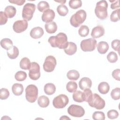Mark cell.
Returning a JSON list of instances; mask_svg holds the SVG:
<instances>
[{
	"mask_svg": "<svg viewBox=\"0 0 120 120\" xmlns=\"http://www.w3.org/2000/svg\"><path fill=\"white\" fill-rule=\"evenodd\" d=\"M48 41L52 47H58L60 49L66 48L68 44L67 35L62 32L59 33L56 36H51Z\"/></svg>",
	"mask_w": 120,
	"mask_h": 120,
	"instance_id": "cell-1",
	"label": "cell"
},
{
	"mask_svg": "<svg viewBox=\"0 0 120 120\" xmlns=\"http://www.w3.org/2000/svg\"><path fill=\"white\" fill-rule=\"evenodd\" d=\"M108 3L106 0L98 2L95 8V13L97 17L101 20H104L107 17Z\"/></svg>",
	"mask_w": 120,
	"mask_h": 120,
	"instance_id": "cell-2",
	"label": "cell"
},
{
	"mask_svg": "<svg viewBox=\"0 0 120 120\" xmlns=\"http://www.w3.org/2000/svg\"><path fill=\"white\" fill-rule=\"evenodd\" d=\"M86 16V12L84 10L80 9L72 15L70 19V24L73 27L77 28L85 21Z\"/></svg>",
	"mask_w": 120,
	"mask_h": 120,
	"instance_id": "cell-3",
	"label": "cell"
},
{
	"mask_svg": "<svg viewBox=\"0 0 120 120\" xmlns=\"http://www.w3.org/2000/svg\"><path fill=\"white\" fill-rule=\"evenodd\" d=\"M38 96V89L34 84H30L27 86L25 89V98L30 103L36 101Z\"/></svg>",
	"mask_w": 120,
	"mask_h": 120,
	"instance_id": "cell-4",
	"label": "cell"
},
{
	"mask_svg": "<svg viewBox=\"0 0 120 120\" xmlns=\"http://www.w3.org/2000/svg\"><path fill=\"white\" fill-rule=\"evenodd\" d=\"M88 103L90 106L98 110L103 109L105 105V100L97 93L92 94V98Z\"/></svg>",
	"mask_w": 120,
	"mask_h": 120,
	"instance_id": "cell-5",
	"label": "cell"
},
{
	"mask_svg": "<svg viewBox=\"0 0 120 120\" xmlns=\"http://www.w3.org/2000/svg\"><path fill=\"white\" fill-rule=\"evenodd\" d=\"M36 9V5L34 4L28 3L23 7L22 11V17L24 20L30 21L33 15V14Z\"/></svg>",
	"mask_w": 120,
	"mask_h": 120,
	"instance_id": "cell-6",
	"label": "cell"
},
{
	"mask_svg": "<svg viewBox=\"0 0 120 120\" xmlns=\"http://www.w3.org/2000/svg\"><path fill=\"white\" fill-rule=\"evenodd\" d=\"M97 45V40L93 38L86 39L82 40L80 47L83 52H92L94 51Z\"/></svg>",
	"mask_w": 120,
	"mask_h": 120,
	"instance_id": "cell-7",
	"label": "cell"
},
{
	"mask_svg": "<svg viewBox=\"0 0 120 120\" xmlns=\"http://www.w3.org/2000/svg\"><path fill=\"white\" fill-rule=\"evenodd\" d=\"M69 99L67 96L64 94H60L54 98L52 101L53 106L58 109L64 108L68 103Z\"/></svg>",
	"mask_w": 120,
	"mask_h": 120,
	"instance_id": "cell-8",
	"label": "cell"
},
{
	"mask_svg": "<svg viewBox=\"0 0 120 120\" xmlns=\"http://www.w3.org/2000/svg\"><path fill=\"white\" fill-rule=\"evenodd\" d=\"M56 64V60L54 57L52 55L48 56L43 64L44 70L46 72H52L54 70Z\"/></svg>",
	"mask_w": 120,
	"mask_h": 120,
	"instance_id": "cell-9",
	"label": "cell"
},
{
	"mask_svg": "<svg viewBox=\"0 0 120 120\" xmlns=\"http://www.w3.org/2000/svg\"><path fill=\"white\" fill-rule=\"evenodd\" d=\"M68 112L73 117H81L84 115L85 111L81 106L73 104L68 108Z\"/></svg>",
	"mask_w": 120,
	"mask_h": 120,
	"instance_id": "cell-10",
	"label": "cell"
},
{
	"mask_svg": "<svg viewBox=\"0 0 120 120\" xmlns=\"http://www.w3.org/2000/svg\"><path fill=\"white\" fill-rule=\"evenodd\" d=\"M29 76L33 80H37L40 77V66L36 62L31 63V67L29 69Z\"/></svg>",
	"mask_w": 120,
	"mask_h": 120,
	"instance_id": "cell-11",
	"label": "cell"
},
{
	"mask_svg": "<svg viewBox=\"0 0 120 120\" xmlns=\"http://www.w3.org/2000/svg\"><path fill=\"white\" fill-rule=\"evenodd\" d=\"M28 23L25 20H17L15 21L13 25V29L15 32L20 33L24 31L28 28Z\"/></svg>",
	"mask_w": 120,
	"mask_h": 120,
	"instance_id": "cell-12",
	"label": "cell"
},
{
	"mask_svg": "<svg viewBox=\"0 0 120 120\" xmlns=\"http://www.w3.org/2000/svg\"><path fill=\"white\" fill-rule=\"evenodd\" d=\"M55 17L54 11L51 9H48L45 11L42 15V20L43 22L48 23L52 22Z\"/></svg>",
	"mask_w": 120,
	"mask_h": 120,
	"instance_id": "cell-13",
	"label": "cell"
},
{
	"mask_svg": "<svg viewBox=\"0 0 120 120\" xmlns=\"http://www.w3.org/2000/svg\"><path fill=\"white\" fill-rule=\"evenodd\" d=\"M105 34L104 28L102 26H97L92 30L91 36L93 38H97L103 36Z\"/></svg>",
	"mask_w": 120,
	"mask_h": 120,
	"instance_id": "cell-14",
	"label": "cell"
},
{
	"mask_svg": "<svg viewBox=\"0 0 120 120\" xmlns=\"http://www.w3.org/2000/svg\"><path fill=\"white\" fill-rule=\"evenodd\" d=\"M44 33V30L41 27H36L31 29L30 32V36L34 39H38L40 38Z\"/></svg>",
	"mask_w": 120,
	"mask_h": 120,
	"instance_id": "cell-15",
	"label": "cell"
},
{
	"mask_svg": "<svg viewBox=\"0 0 120 120\" xmlns=\"http://www.w3.org/2000/svg\"><path fill=\"white\" fill-rule=\"evenodd\" d=\"M91 85V80L88 77H83L80 80L79 82V88L82 90H84L87 88H90Z\"/></svg>",
	"mask_w": 120,
	"mask_h": 120,
	"instance_id": "cell-16",
	"label": "cell"
},
{
	"mask_svg": "<svg viewBox=\"0 0 120 120\" xmlns=\"http://www.w3.org/2000/svg\"><path fill=\"white\" fill-rule=\"evenodd\" d=\"M65 52L68 55H72L74 54L77 51L76 45L72 42H68V46L64 49Z\"/></svg>",
	"mask_w": 120,
	"mask_h": 120,
	"instance_id": "cell-17",
	"label": "cell"
},
{
	"mask_svg": "<svg viewBox=\"0 0 120 120\" xmlns=\"http://www.w3.org/2000/svg\"><path fill=\"white\" fill-rule=\"evenodd\" d=\"M109 48V45L106 42L101 41L97 45V50L100 54H105Z\"/></svg>",
	"mask_w": 120,
	"mask_h": 120,
	"instance_id": "cell-18",
	"label": "cell"
},
{
	"mask_svg": "<svg viewBox=\"0 0 120 120\" xmlns=\"http://www.w3.org/2000/svg\"><path fill=\"white\" fill-rule=\"evenodd\" d=\"M23 86L22 84L16 83L13 85L12 87V91L13 93L15 96H20L23 92Z\"/></svg>",
	"mask_w": 120,
	"mask_h": 120,
	"instance_id": "cell-19",
	"label": "cell"
},
{
	"mask_svg": "<svg viewBox=\"0 0 120 120\" xmlns=\"http://www.w3.org/2000/svg\"><path fill=\"white\" fill-rule=\"evenodd\" d=\"M45 28L46 31L49 33H54L57 30V25L55 22H50L46 23L45 25Z\"/></svg>",
	"mask_w": 120,
	"mask_h": 120,
	"instance_id": "cell-20",
	"label": "cell"
},
{
	"mask_svg": "<svg viewBox=\"0 0 120 120\" xmlns=\"http://www.w3.org/2000/svg\"><path fill=\"white\" fill-rule=\"evenodd\" d=\"M16 13V8L12 6H8L4 10V13L8 18H11L15 16Z\"/></svg>",
	"mask_w": 120,
	"mask_h": 120,
	"instance_id": "cell-21",
	"label": "cell"
},
{
	"mask_svg": "<svg viewBox=\"0 0 120 120\" xmlns=\"http://www.w3.org/2000/svg\"><path fill=\"white\" fill-rule=\"evenodd\" d=\"M110 90L109 84L105 82H100L98 86V90L99 92L102 94H107Z\"/></svg>",
	"mask_w": 120,
	"mask_h": 120,
	"instance_id": "cell-22",
	"label": "cell"
},
{
	"mask_svg": "<svg viewBox=\"0 0 120 120\" xmlns=\"http://www.w3.org/2000/svg\"><path fill=\"white\" fill-rule=\"evenodd\" d=\"M50 101L48 98L45 96H41L39 97L38 100V104L39 106L42 108L46 107L48 106Z\"/></svg>",
	"mask_w": 120,
	"mask_h": 120,
	"instance_id": "cell-23",
	"label": "cell"
},
{
	"mask_svg": "<svg viewBox=\"0 0 120 120\" xmlns=\"http://www.w3.org/2000/svg\"><path fill=\"white\" fill-rule=\"evenodd\" d=\"M0 45L2 48L8 51L13 46L12 41L10 39L8 38H5L1 39L0 41Z\"/></svg>",
	"mask_w": 120,
	"mask_h": 120,
	"instance_id": "cell-24",
	"label": "cell"
},
{
	"mask_svg": "<svg viewBox=\"0 0 120 120\" xmlns=\"http://www.w3.org/2000/svg\"><path fill=\"white\" fill-rule=\"evenodd\" d=\"M44 92L48 95L54 94L56 91L55 86L52 83H46L44 86Z\"/></svg>",
	"mask_w": 120,
	"mask_h": 120,
	"instance_id": "cell-25",
	"label": "cell"
},
{
	"mask_svg": "<svg viewBox=\"0 0 120 120\" xmlns=\"http://www.w3.org/2000/svg\"><path fill=\"white\" fill-rule=\"evenodd\" d=\"M7 55L11 59H15L19 55V52L18 48L15 46H13L10 49L7 51Z\"/></svg>",
	"mask_w": 120,
	"mask_h": 120,
	"instance_id": "cell-26",
	"label": "cell"
},
{
	"mask_svg": "<svg viewBox=\"0 0 120 120\" xmlns=\"http://www.w3.org/2000/svg\"><path fill=\"white\" fill-rule=\"evenodd\" d=\"M73 98L76 102L81 103L84 101L83 93L80 90H76L73 94Z\"/></svg>",
	"mask_w": 120,
	"mask_h": 120,
	"instance_id": "cell-27",
	"label": "cell"
},
{
	"mask_svg": "<svg viewBox=\"0 0 120 120\" xmlns=\"http://www.w3.org/2000/svg\"><path fill=\"white\" fill-rule=\"evenodd\" d=\"M20 68L24 70H29L31 67V62L29 59L24 57L21 59L20 62Z\"/></svg>",
	"mask_w": 120,
	"mask_h": 120,
	"instance_id": "cell-28",
	"label": "cell"
},
{
	"mask_svg": "<svg viewBox=\"0 0 120 120\" xmlns=\"http://www.w3.org/2000/svg\"><path fill=\"white\" fill-rule=\"evenodd\" d=\"M68 78L71 80H77L80 77V74L78 71L76 70H69L67 74Z\"/></svg>",
	"mask_w": 120,
	"mask_h": 120,
	"instance_id": "cell-29",
	"label": "cell"
},
{
	"mask_svg": "<svg viewBox=\"0 0 120 120\" xmlns=\"http://www.w3.org/2000/svg\"><path fill=\"white\" fill-rule=\"evenodd\" d=\"M57 11L60 16H65L68 12V9L67 7L63 4L59 5L57 8Z\"/></svg>",
	"mask_w": 120,
	"mask_h": 120,
	"instance_id": "cell-30",
	"label": "cell"
},
{
	"mask_svg": "<svg viewBox=\"0 0 120 120\" xmlns=\"http://www.w3.org/2000/svg\"><path fill=\"white\" fill-rule=\"evenodd\" d=\"M66 89L69 92H74L77 89V84L75 82L69 81L66 85Z\"/></svg>",
	"mask_w": 120,
	"mask_h": 120,
	"instance_id": "cell-31",
	"label": "cell"
},
{
	"mask_svg": "<svg viewBox=\"0 0 120 120\" xmlns=\"http://www.w3.org/2000/svg\"><path fill=\"white\" fill-rule=\"evenodd\" d=\"M79 35L82 37H85L89 33V28L86 25H82L78 30Z\"/></svg>",
	"mask_w": 120,
	"mask_h": 120,
	"instance_id": "cell-32",
	"label": "cell"
},
{
	"mask_svg": "<svg viewBox=\"0 0 120 120\" xmlns=\"http://www.w3.org/2000/svg\"><path fill=\"white\" fill-rule=\"evenodd\" d=\"M49 5L47 2L45 1H40L37 6L38 9L41 12H44L46 10L49 9Z\"/></svg>",
	"mask_w": 120,
	"mask_h": 120,
	"instance_id": "cell-33",
	"label": "cell"
},
{
	"mask_svg": "<svg viewBox=\"0 0 120 120\" xmlns=\"http://www.w3.org/2000/svg\"><path fill=\"white\" fill-rule=\"evenodd\" d=\"M15 78L18 81H23L26 79L27 74L24 71H19L15 73Z\"/></svg>",
	"mask_w": 120,
	"mask_h": 120,
	"instance_id": "cell-34",
	"label": "cell"
},
{
	"mask_svg": "<svg viewBox=\"0 0 120 120\" xmlns=\"http://www.w3.org/2000/svg\"><path fill=\"white\" fill-rule=\"evenodd\" d=\"M82 5V2L81 0H70L69 1V7L74 9L81 7Z\"/></svg>",
	"mask_w": 120,
	"mask_h": 120,
	"instance_id": "cell-35",
	"label": "cell"
},
{
	"mask_svg": "<svg viewBox=\"0 0 120 120\" xmlns=\"http://www.w3.org/2000/svg\"><path fill=\"white\" fill-rule=\"evenodd\" d=\"M120 9L118 8L113 11L110 15V20L112 22H116L120 20Z\"/></svg>",
	"mask_w": 120,
	"mask_h": 120,
	"instance_id": "cell-36",
	"label": "cell"
},
{
	"mask_svg": "<svg viewBox=\"0 0 120 120\" xmlns=\"http://www.w3.org/2000/svg\"><path fill=\"white\" fill-rule=\"evenodd\" d=\"M107 59L110 63H115L118 60L117 54L114 52H110L107 55Z\"/></svg>",
	"mask_w": 120,
	"mask_h": 120,
	"instance_id": "cell-37",
	"label": "cell"
},
{
	"mask_svg": "<svg viewBox=\"0 0 120 120\" xmlns=\"http://www.w3.org/2000/svg\"><path fill=\"white\" fill-rule=\"evenodd\" d=\"M92 118L95 120H104L105 117L103 112L96 111L93 113Z\"/></svg>",
	"mask_w": 120,
	"mask_h": 120,
	"instance_id": "cell-38",
	"label": "cell"
},
{
	"mask_svg": "<svg viewBox=\"0 0 120 120\" xmlns=\"http://www.w3.org/2000/svg\"><path fill=\"white\" fill-rule=\"evenodd\" d=\"M111 96L115 100L119 99L120 98V88H116L113 89L111 92Z\"/></svg>",
	"mask_w": 120,
	"mask_h": 120,
	"instance_id": "cell-39",
	"label": "cell"
},
{
	"mask_svg": "<svg viewBox=\"0 0 120 120\" xmlns=\"http://www.w3.org/2000/svg\"><path fill=\"white\" fill-rule=\"evenodd\" d=\"M83 93L84 95V101L88 102L89 101H90V100L92 98V94H93L92 93V91L90 88H87L84 90Z\"/></svg>",
	"mask_w": 120,
	"mask_h": 120,
	"instance_id": "cell-40",
	"label": "cell"
},
{
	"mask_svg": "<svg viewBox=\"0 0 120 120\" xmlns=\"http://www.w3.org/2000/svg\"><path fill=\"white\" fill-rule=\"evenodd\" d=\"M9 96V92L6 88H1L0 90V98L2 100L7 99Z\"/></svg>",
	"mask_w": 120,
	"mask_h": 120,
	"instance_id": "cell-41",
	"label": "cell"
},
{
	"mask_svg": "<svg viewBox=\"0 0 120 120\" xmlns=\"http://www.w3.org/2000/svg\"><path fill=\"white\" fill-rule=\"evenodd\" d=\"M107 117L110 119H116L119 116L118 112L115 110H109L107 113Z\"/></svg>",
	"mask_w": 120,
	"mask_h": 120,
	"instance_id": "cell-42",
	"label": "cell"
},
{
	"mask_svg": "<svg viewBox=\"0 0 120 120\" xmlns=\"http://www.w3.org/2000/svg\"><path fill=\"white\" fill-rule=\"evenodd\" d=\"M120 40L114 39L112 42V43H111V45L112 49L116 51H118L119 53V49H120Z\"/></svg>",
	"mask_w": 120,
	"mask_h": 120,
	"instance_id": "cell-43",
	"label": "cell"
},
{
	"mask_svg": "<svg viewBox=\"0 0 120 120\" xmlns=\"http://www.w3.org/2000/svg\"><path fill=\"white\" fill-rule=\"evenodd\" d=\"M8 21V17L3 11L0 12V25H4L7 23Z\"/></svg>",
	"mask_w": 120,
	"mask_h": 120,
	"instance_id": "cell-44",
	"label": "cell"
},
{
	"mask_svg": "<svg viewBox=\"0 0 120 120\" xmlns=\"http://www.w3.org/2000/svg\"><path fill=\"white\" fill-rule=\"evenodd\" d=\"M112 76L116 80L120 81V69L118 68L114 70L112 72Z\"/></svg>",
	"mask_w": 120,
	"mask_h": 120,
	"instance_id": "cell-45",
	"label": "cell"
},
{
	"mask_svg": "<svg viewBox=\"0 0 120 120\" xmlns=\"http://www.w3.org/2000/svg\"><path fill=\"white\" fill-rule=\"evenodd\" d=\"M9 2L13 3L15 4H16L18 6H21L25 2V0H9Z\"/></svg>",
	"mask_w": 120,
	"mask_h": 120,
	"instance_id": "cell-46",
	"label": "cell"
},
{
	"mask_svg": "<svg viewBox=\"0 0 120 120\" xmlns=\"http://www.w3.org/2000/svg\"><path fill=\"white\" fill-rule=\"evenodd\" d=\"M120 5H119V0H115L114 3H112L111 5V8L112 9H116L117 8H119Z\"/></svg>",
	"mask_w": 120,
	"mask_h": 120,
	"instance_id": "cell-47",
	"label": "cell"
},
{
	"mask_svg": "<svg viewBox=\"0 0 120 120\" xmlns=\"http://www.w3.org/2000/svg\"><path fill=\"white\" fill-rule=\"evenodd\" d=\"M60 120H65V119H69L70 120V118L67 117V116H62L60 119Z\"/></svg>",
	"mask_w": 120,
	"mask_h": 120,
	"instance_id": "cell-48",
	"label": "cell"
}]
</instances>
